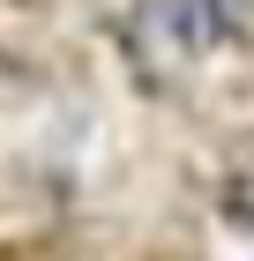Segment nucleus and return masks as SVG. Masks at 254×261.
<instances>
[{
	"mask_svg": "<svg viewBox=\"0 0 254 261\" xmlns=\"http://www.w3.org/2000/svg\"><path fill=\"white\" fill-rule=\"evenodd\" d=\"M254 8L247 0H157V38L172 45L179 60H210L232 38H247Z\"/></svg>",
	"mask_w": 254,
	"mask_h": 261,
	"instance_id": "f257e3e1",
	"label": "nucleus"
},
{
	"mask_svg": "<svg viewBox=\"0 0 254 261\" xmlns=\"http://www.w3.org/2000/svg\"><path fill=\"white\" fill-rule=\"evenodd\" d=\"M217 217L232 224V231H254V164H239L232 179L217 187Z\"/></svg>",
	"mask_w": 254,
	"mask_h": 261,
	"instance_id": "f03ea898",
	"label": "nucleus"
}]
</instances>
